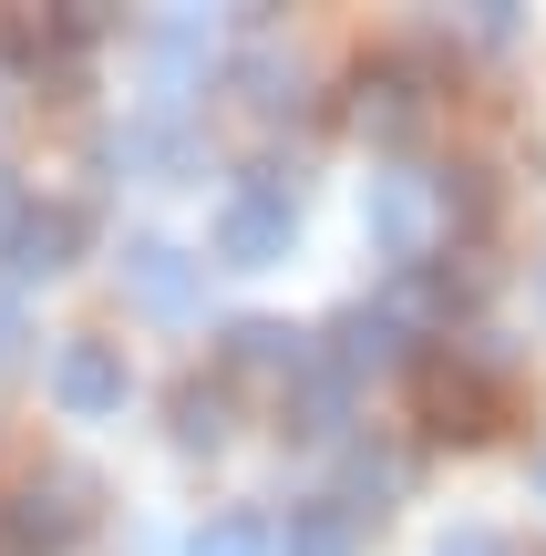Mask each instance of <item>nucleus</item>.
<instances>
[{
    "label": "nucleus",
    "instance_id": "1",
    "mask_svg": "<svg viewBox=\"0 0 546 556\" xmlns=\"http://www.w3.org/2000/svg\"><path fill=\"white\" fill-rule=\"evenodd\" d=\"M289 238H300V176L258 165L247 186H227V206H217V258H227V268L289 258Z\"/></svg>",
    "mask_w": 546,
    "mask_h": 556
},
{
    "label": "nucleus",
    "instance_id": "2",
    "mask_svg": "<svg viewBox=\"0 0 546 556\" xmlns=\"http://www.w3.org/2000/svg\"><path fill=\"white\" fill-rule=\"evenodd\" d=\"M93 484L82 475H31V484H11V495H0V556H52V546H73L82 526H93Z\"/></svg>",
    "mask_w": 546,
    "mask_h": 556
},
{
    "label": "nucleus",
    "instance_id": "3",
    "mask_svg": "<svg viewBox=\"0 0 546 556\" xmlns=\"http://www.w3.org/2000/svg\"><path fill=\"white\" fill-rule=\"evenodd\" d=\"M423 114H433V93H423V62H412V52L361 62V83H351V124H361L371 144H412Z\"/></svg>",
    "mask_w": 546,
    "mask_h": 556
},
{
    "label": "nucleus",
    "instance_id": "4",
    "mask_svg": "<svg viewBox=\"0 0 546 556\" xmlns=\"http://www.w3.org/2000/svg\"><path fill=\"white\" fill-rule=\"evenodd\" d=\"M52 402L73 422L124 413V351H114V340H62V351H52Z\"/></svg>",
    "mask_w": 546,
    "mask_h": 556
},
{
    "label": "nucleus",
    "instance_id": "5",
    "mask_svg": "<svg viewBox=\"0 0 546 556\" xmlns=\"http://www.w3.org/2000/svg\"><path fill=\"white\" fill-rule=\"evenodd\" d=\"M73 248H82V206H21L11 238H0V258H11V289H31V278L73 268Z\"/></svg>",
    "mask_w": 546,
    "mask_h": 556
},
{
    "label": "nucleus",
    "instance_id": "6",
    "mask_svg": "<svg viewBox=\"0 0 546 556\" xmlns=\"http://www.w3.org/2000/svg\"><path fill=\"white\" fill-rule=\"evenodd\" d=\"M423 176H382L371 186V248H382L392 268H423Z\"/></svg>",
    "mask_w": 546,
    "mask_h": 556
},
{
    "label": "nucleus",
    "instance_id": "7",
    "mask_svg": "<svg viewBox=\"0 0 546 556\" xmlns=\"http://www.w3.org/2000/svg\"><path fill=\"white\" fill-rule=\"evenodd\" d=\"M124 289H135L155 319H186L196 309V258H176L165 238H144V248H124Z\"/></svg>",
    "mask_w": 546,
    "mask_h": 556
},
{
    "label": "nucleus",
    "instance_id": "8",
    "mask_svg": "<svg viewBox=\"0 0 546 556\" xmlns=\"http://www.w3.org/2000/svg\"><path fill=\"white\" fill-rule=\"evenodd\" d=\"M330 371L341 381H361V371H392V361H403V309H351L341 330H330Z\"/></svg>",
    "mask_w": 546,
    "mask_h": 556
},
{
    "label": "nucleus",
    "instance_id": "9",
    "mask_svg": "<svg viewBox=\"0 0 546 556\" xmlns=\"http://www.w3.org/2000/svg\"><path fill=\"white\" fill-rule=\"evenodd\" d=\"M227 361H238V371H268V381L289 392V381H300V371H309L320 351H309V330H279V319H247V330L227 340Z\"/></svg>",
    "mask_w": 546,
    "mask_h": 556
},
{
    "label": "nucleus",
    "instance_id": "10",
    "mask_svg": "<svg viewBox=\"0 0 546 556\" xmlns=\"http://www.w3.org/2000/svg\"><path fill=\"white\" fill-rule=\"evenodd\" d=\"M289 556H351L361 546V505H341V495H320V505H289Z\"/></svg>",
    "mask_w": 546,
    "mask_h": 556
},
{
    "label": "nucleus",
    "instance_id": "11",
    "mask_svg": "<svg viewBox=\"0 0 546 556\" xmlns=\"http://www.w3.org/2000/svg\"><path fill=\"white\" fill-rule=\"evenodd\" d=\"M423 422L433 433H485V392L465 371H423Z\"/></svg>",
    "mask_w": 546,
    "mask_h": 556
},
{
    "label": "nucleus",
    "instance_id": "12",
    "mask_svg": "<svg viewBox=\"0 0 546 556\" xmlns=\"http://www.w3.org/2000/svg\"><path fill=\"white\" fill-rule=\"evenodd\" d=\"M217 433H227V381H176V443L206 454Z\"/></svg>",
    "mask_w": 546,
    "mask_h": 556
},
{
    "label": "nucleus",
    "instance_id": "13",
    "mask_svg": "<svg viewBox=\"0 0 546 556\" xmlns=\"http://www.w3.org/2000/svg\"><path fill=\"white\" fill-rule=\"evenodd\" d=\"M433 206H444V217H465V227H485V217H495L485 165H454V176H433Z\"/></svg>",
    "mask_w": 546,
    "mask_h": 556
},
{
    "label": "nucleus",
    "instance_id": "14",
    "mask_svg": "<svg viewBox=\"0 0 546 556\" xmlns=\"http://www.w3.org/2000/svg\"><path fill=\"white\" fill-rule=\"evenodd\" d=\"M196 62H206V31H196V21H176V31H155V93L176 103V83L196 73Z\"/></svg>",
    "mask_w": 546,
    "mask_h": 556
},
{
    "label": "nucleus",
    "instance_id": "15",
    "mask_svg": "<svg viewBox=\"0 0 546 556\" xmlns=\"http://www.w3.org/2000/svg\"><path fill=\"white\" fill-rule=\"evenodd\" d=\"M186 556H268V526H258V516H217Z\"/></svg>",
    "mask_w": 546,
    "mask_h": 556
},
{
    "label": "nucleus",
    "instance_id": "16",
    "mask_svg": "<svg viewBox=\"0 0 546 556\" xmlns=\"http://www.w3.org/2000/svg\"><path fill=\"white\" fill-rule=\"evenodd\" d=\"M351 495H403V454H351Z\"/></svg>",
    "mask_w": 546,
    "mask_h": 556
},
{
    "label": "nucleus",
    "instance_id": "17",
    "mask_svg": "<svg viewBox=\"0 0 546 556\" xmlns=\"http://www.w3.org/2000/svg\"><path fill=\"white\" fill-rule=\"evenodd\" d=\"M11 340H21V309H11V299H0V361H11Z\"/></svg>",
    "mask_w": 546,
    "mask_h": 556
},
{
    "label": "nucleus",
    "instance_id": "18",
    "mask_svg": "<svg viewBox=\"0 0 546 556\" xmlns=\"http://www.w3.org/2000/svg\"><path fill=\"white\" fill-rule=\"evenodd\" d=\"M0 217H11V176H0Z\"/></svg>",
    "mask_w": 546,
    "mask_h": 556
},
{
    "label": "nucleus",
    "instance_id": "19",
    "mask_svg": "<svg viewBox=\"0 0 546 556\" xmlns=\"http://www.w3.org/2000/svg\"><path fill=\"white\" fill-rule=\"evenodd\" d=\"M536 495H546V454H536Z\"/></svg>",
    "mask_w": 546,
    "mask_h": 556
}]
</instances>
